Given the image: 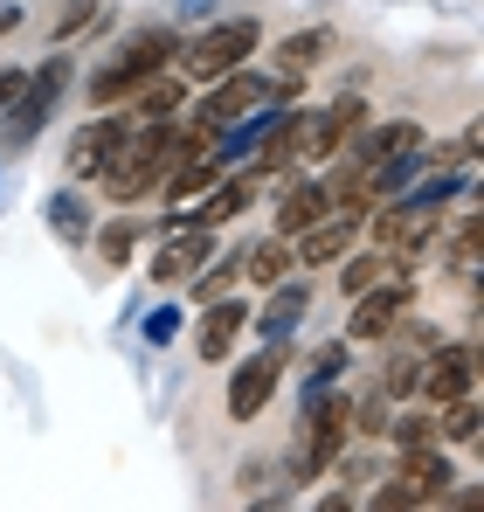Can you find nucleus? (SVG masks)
Masks as SVG:
<instances>
[{
    "label": "nucleus",
    "mask_w": 484,
    "mask_h": 512,
    "mask_svg": "<svg viewBox=\"0 0 484 512\" xmlns=\"http://www.w3.org/2000/svg\"><path fill=\"white\" fill-rule=\"evenodd\" d=\"M139 236H146V222H132V215H125V222H111V229H97V256H104V270H125Z\"/></svg>",
    "instance_id": "obj_25"
},
{
    "label": "nucleus",
    "mask_w": 484,
    "mask_h": 512,
    "mask_svg": "<svg viewBox=\"0 0 484 512\" xmlns=\"http://www.w3.org/2000/svg\"><path fill=\"white\" fill-rule=\"evenodd\" d=\"M395 478L415 492V506H443V499H450V485H457V471H450L443 443H402V471H395Z\"/></svg>",
    "instance_id": "obj_15"
},
{
    "label": "nucleus",
    "mask_w": 484,
    "mask_h": 512,
    "mask_svg": "<svg viewBox=\"0 0 484 512\" xmlns=\"http://www.w3.org/2000/svg\"><path fill=\"white\" fill-rule=\"evenodd\" d=\"M125 104H132V111H139V118H180V104H187V77H146V84L132 90V97H125Z\"/></svg>",
    "instance_id": "obj_21"
},
{
    "label": "nucleus",
    "mask_w": 484,
    "mask_h": 512,
    "mask_svg": "<svg viewBox=\"0 0 484 512\" xmlns=\"http://www.w3.org/2000/svg\"><path fill=\"white\" fill-rule=\"evenodd\" d=\"M325 208H332V187H325V173H305V180H291L284 187V208H277V222H270V236H298V229H312Z\"/></svg>",
    "instance_id": "obj_17"
},
{
    "label": "nucleus",
    "mask_w": 484,
    "mask_h": 512,
    "mask_svg": "<svg viewBox=\"0 0 484 512\" xmlns=\"http://www.w3.org/2000/svg\"><path fill=\"white\" fill-rule=\"evenodd\" d=\"M173 49H180V35H173V28H139V35H125V42L97 63V77H90V104H97V111L125 104L146 77H160L166 63H173Z\"/></svg>",
    "instance_id": "obj_1"
},
{
    "label": "nucleus",
    "mask_w": 484,
    "mask_h": 512,
    "mask_svg": "<svg viewBox=\"0 0 484 512\" xmlns=\"http://www.w3.org/2000/svg\"><path fill=\"white\" fill-rule=\"evenodd\" d=\"M360 125H367V97H332V111H312V153H305V167L339 160Z\"/></svg>",
    "instance_id": "obj_16"
},
{
    "label": "nucleus",
    "mask_w": 484,
    "mask_h": 512,
    "mask_svg": "<svg viewBox=\"0 0 484 512\" xmlns=\"http://www.w3.org/2000/svg\"><path fill=\"white\" fill-rule=\"evenodd\" d=\"M305 312H312V284H305V277H277L270 298H263V312H249V333L263 346H291V333H298Z\"/></svg>",
    "instance_id": "obj_9"
},
{
    "label": "nucleus",
    "mask_w": 484,
    "mask_h": 512,
    "mask_svg": "<svg viewBox=\"0 0 484 512\" xmlns=\"http://www.w3.org/2000/svg\"><path fill=\"white\" fill-rule=\"evenodd\" d=\"M360 222H367V215H353V208H325V215L312 222V229H298V236H291V263H312V270L339 263V256L353 250Z\"/></svg>",
    "instance_id": "obj_10"
},
{
    "label": "nucleus",
    "mask_w": 484,
    "mask_h": 512,
    "mask_svg": "<svg viewBox=\"0 0 484 512\" xmlns=\"http://www.w3.org/2000/svg\"><path fill=\"white\" fill-rule=\"evenodd\" d=\"M346 436H353V402L346 395H305V423H298V450H291V478L312 485L325 478L339 457H346Z\"/></svg>",
    "instance_id": "obj_3"
},
{
    "label": "nucleus",
    "mask_w": 484,
    "mask_h": 512,
    "mask_svg": "<svg viewBox=\"0 0 484 512\" xmlns=\"http://www.w3.org/2000/svg\"><path fill=\"white\" fill-rule=\"evenodd\" d=\"M63 90H70V49H56L42 70H28V84H21V97L0 111V146L7 153H21L49 118H56V104H63Z\"/></svg>",
    "instance_id": "obj_4"
},
{
    "label": "nucleus",
    "mask_w": 484,
    "mask_h": 512,
    "mask_svg": "<svg viewBox=\"0 0 484 512\" xmlns=\"http://www.w3.org/2000/svg\"><path fill=\"white\" fill-rule=\"evenodd\" d=\"M395 270H402V263H395L388 250H374V243H367V250H346L339 256V291L360 298L367 284H381V277H395Z\"/></svg>",
    "instance_id": "obj_19"
},
{
    "label": "nucleus",
    "mask_w": 484,
    "mask_h": 512,
    "mask_svg": "<svg viewBox=\"0 0 484 512\" xmlns=\"http://www.w3.org/2000/svg\"><path fill=\"white\" fill-rule=\"evenodd\" d=\"M173 333H180V312H173V305H160V312L146 319V340H153V346H166Z\"/></svg>",
    "instance_id": "obj_31"
},
{
    "label": "nucleus",
    "mask_w": 484,
    "mask_h": 512,
    "mask_svg": "<svg viewBox=\"0 0 484 512\" xmlns=\"http://www.w3.org/2000/svg\"><path fill=\"white\" fill-rule=\"evenodd\" d=\"M42 215H49V229H56L63 243H90V201H83L77 187L49 194V201H42Z\"/></svg>",
    "instance_id": "obj_23"
},
{
    "label": "nucleus",
    "mask_w": 484,
    "mask_h": 512,
    "mask_svg": "<svg viewBox=\"0 0 484 512\" xmlns=\"http://www.w3.org/2000/svg\"><path fill=\"white\" fill-rule=\"evenodd\" d=\"M325 49H332V28H298L291 42H277V49H270V63H277V70H298V77H305V70L319 63Z\"/></svg>",
    "instance_id": "obj_24"
},
{
    "label": "nucleus",
    "mask_w": 484,
    "mask_h": 512,
    "mask_svg": "<svg viewBox=\"0 0 484 512\" xmlns=\"http://www.w3.org/2000/svg\"><path fill=\"white\" fill-rule=\"evenodd\" d=\"M21 84H28V70H0V111L21 97Z\"/></svg>",
    "instance_id": "obj_32"
},
{
    "label": "nucleus",
    "mask_w": 484,
    "mask_h": 512,
    "mask_svg": "<svg viewBox=\"0 0 484 512\" xmlns=\"http://www.w3.org/2000/svg\"><path fill=\"white\" fill-rule=\"evenodd\" d=\"M208 256H215V229L180 222V229H166V236H160V250H153V263H146V277H153V284H187Z\"/></svg>",
    "instance_id": "obj_11"
},
{
    "label": "nucleus",
    "mask_w": 484,
    "mask_h": 512,
    "mask_svg": "<svg viewBox=\"0 0 484 512\" xmlns=\"http://www.w3.org/2000/svg\"><path fill=\"white\" fill-rule=\"evenodd\" d=\"M422 146V125L415 118H388V125H360L353 139H346V167L367 173V167H388V160H402Z\"/></svg>",
    "instance_id": "obj_12"
},
{
    "label": "nucleus",
    "mask_w": 484,
    "mask_h": 512,
    "mask_svg": "<svg viewBox=\"0 0 484 512\" xmlns=\"http://www.w3.org/2000/svg\"><path fill=\"white\" fill-rule=\"evenodd\" d=\"M242 333H249V305L222 291V298H208V305H201V333H194V353H201L208 367H222V360L236 353Z\"/></svg>",
    "instance_id": "obj_14"
},
{
    "label": "nucleus",
    "mask_w": 484,
    "mask_h": 512,
    "mask_svg": "<svg viewBox=\"0 0 484 512\" xmlns=\"http://www.w3.org/2000/svg\"><path fill=\"white\" fill-rule=\"evenodd\" d=\"M97 21H111V7H104V0H70V7L56 14V28H49V42H63V49H70V42H77L83 28H97Z\"/></svg>",
    "instance_id": "obj_26"
},
{
    "label": "nucleus",
    "mask_w": 484,
    "mask_h": 512,
    "mask_svg": "<svg viewBox=\"0 0 484 512\" xmlns=\"http://www.w3.org/2000/svg\"><path fill=\"white\" fill-rule=\"evenodd\" d=\"M125 118H111V111H97L90 125H83L77 139H70V153H63V167H70V180H97V173L111 167V153L125 146Z\"/></svg>",
    "instance_id": "obj_13"
},
{
    "label": "nucleus",
    "mask_w": 484,
    "mask_h": 512,
    "mask_svg": "<svg viewBox=\"0 0 484 512\" xmlns=\"http://www.w3.org/2000/svg\"><path fill=\"white\" fill-rule=\"evenodd\" d=\"M14 21H21V7H0V35H14Z\"/></svg>",
    "instance_id": "obj_33"
},
{
    "label": "nucleus",
    "mask_w": 484,
    "mask_h": 512,
    "mask_svg": "<svg viewBox=\"0 0 484 512\" xmlns=\"http://www.w3.org/2000/svg\"><path fill=\"white\" fill-rule=\"evenodd\" d=\"M408 305H415V277H408V270L381 277V284H367V291L353 298L346 346H381V340H395V326L408 319Z\"/></svg>",
    "instance_id": "obj_5"
},
{
    "label": "nucleus",
    "mask_w": 484,
    "mask_h": 512,
    "mask_svg": "<svg viewBox=\"0 0 484 512\" xmlns=\"http://www.w3.org/2000/svg\"><path fill=\"white\" fill-rule=\"evenodd\" d=\"M242 277H249L256 291H270L277 277H291V243H284V236H263V243H249V250H242Z\"/></svg>",
    "instance_id": "obj_22"
},
{
    "label": "nucleus",
    "mask_w": 484,
    "mask_h": 512,
    "mask_svg": "<svg viewBox=\"0 0 484 512\" xmlns=\"http://www.w3.org/2000/svg\"><path fill=\"white\" fill-rule=\"evenodd\" d=\"M284 360H291V346H263V353H249L236 374H229V416L236 423H256L270 409V395L284 381Z\"/></svg>",
    "instance_id": "obj_7"
},
{
    "label": "nucleus",
    "mask_w": 484,
    "mask_h": 512,
    "mask_svg": "<svg viewBox=\"0 0 484 512\" xmlns=\"http://www.w3.org/2000/svg\"><path fill=\"white\" fill-rule=\"evenodd\" d=\"M256 42H263V28H256L249 14H236V21H208V28L180 35L173 63H180L187 84H215V77H229V70H242V63L256 56Z\"/></svg>",
    "instance_id": "obj_2"
},
{
    "label": "nucleus",
    "mask_w": 484,
    "mask_h": 512,
    "mask_svg": "<svg viewBox=\"0 0 484 512\" xmlns=\"http://www.w3.org/2000/svg\"><path fill=\"white\" fill-rule=\"evenodd\" d=\"M395 450L402 443H436V409H408V416H388V429H381Z\"/></svg>",
    "instance_id": "obj_27"
},
{
    "label": "nucleus",
    "mask_w": 484,
    "mask_h": 512,
    "mask_svg": "<svg viewBox=\"0 0 484 512\" xmlns=\"http://www.w3.org/2000/svg\"><path fill=\"white\" fill-rule=\"evenodd\" d=\"M450 270H478V208H464L457 215V229H450Z\"/></svg>",
    "instance_id": "obj_28"
},
{
    "label": "nucleus",
    "mask_w": 484,
    "mask_h": 512,
    "mask_svg": "<svg viewBox=\"0 0 484 512\" xmlns=\"http://www.w3.org/2000/svg\"><path fill=\"white\" fill-rule=\"evenodd\" d=\"M464 187H471V173H464V167H436L429 180H415V187H402L395 201H408V208H422V215H443V208H450V201H457Z\"/></svg>",
    "instance_id": "obj_18"
},
{
    "label": "nucleus",
    "mask_w": 484,
    "mask_h": 512,
    "mask_svg": "<svg viewBox=\"0 0 484 512\" xmlns=\"http://www.w3.org/2000/svg\"><path fill=\"white\" fill-rule=\"evenodd\" d=\"M415 395H422L429 409H443V402H457V395H478V340H436L429 346Z\"/></svg>",
    "instance_id": "obj_6"
},
{
    "label": "nucleus",
    "mask_w": 484,
    "mask_h": 512,
    "mask_svg": "<svg viewBox=\"0 0 484 512\" xmlns=\"http://www.w3.org/2000/svg\"><path fill=\"white\" fill-rule=\"evenodd\" d=\"M339 374H346V340H332V346H319V353H312V395H325Z\"/></svg>",
    "instance_id": "obj_30"
},
{
    "label": "nucleus",
    "mask_w": 484,
    "mask_h": 512,
    "mask_svg": "<svg viewBox=\"0 0 484 512\" xmlns=\"http://www.w3.org/2000/svg\"><path fill=\"white\" fill-rule=\"evenodd\" d=\"M263 104H270V77H256V70H229V77H215V84H208L201 111H194V125L222 132V125H236V118L263 111Z\"/></svg>",
    "instance_id": "obj_8"
},
{
    "label": "nucleus",
    "mask_w": 484,
    "mask_h": 512,
    "mask_svg": "<svg viewBox=\"0 0 484 512\" xmlns=\"http://www.w3.org/2000/svg\"><path fill=\"white\" fill-rule=\"evenodd\" d=\"M388 416H395V402H388V395L374 388V395H367V402L353 409V436H374V443H381V429H388Z\"/></svg>",
    "instance_id": "obj_29"
},
{
    "label": "nucleus",
    "mask_w": 484,
    "mask_h": 512,
    "mask_svg": "<svg viewBox=\"0 0 484 512\" xmlns=\"http://www.w3.org/2000/svg\"><path fill=\"white\" fill-rule=\"evenodd\" d=\"M478 395H457V402H443L436 409V443L443 450H478Z\"/></svg>",
    "instance_id": "obj_20"
}]
</instances>
